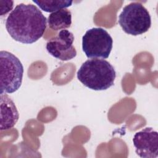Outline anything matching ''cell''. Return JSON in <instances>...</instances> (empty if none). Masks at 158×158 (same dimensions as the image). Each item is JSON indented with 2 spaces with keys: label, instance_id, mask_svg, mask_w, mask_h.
I'll return each mask as SVG.
<instances>
[{
  "label": "cell",
  "instance_id": "obj_1",
  "mask_svg": "<svg viewBox=\"0 0 158 158\" xmlns=\"http://www.w3.org/2000/svg\"><path fill=\"white\" fill-rule=\"evenodd\" d=\"M47 19L41 11L31 4H19L6 21V28L15 41L31 44L41 38L46 28Z\"/></svg>",
  "mask_w": 158,
  "mask_h": 158
},
{
  "label": "cell",
  "instance_id": "obj_2",
  "mask_svg": "<svg viewBox=\"0 0 158 158\" xmlns=\"http://www.w3.org/2000/svg\"><path fill=\"white\" fill-rule=\"evenodd\" d=\"M78 80L87 88L96 90H106L114 85L116 72L107 60L93 58L85 61L77 72Z\"/></svg>",
  "mask_w": 158,
  "mask_h": 158
},
{
  "label": "cell",
  "instance_id": "obj_3",
  "mask_svg": "<svg viewBox=\"0 0 158 158\" xmlns=\"http://www.w3.org/2000/svg\"><path fill=\"white\" fill-rule=\"evenodd\" d=\"M118 22L126 33L134 36L147 32L151 26L149 12L138 2H131L124 7Z\"/></svg>",
  "mask_w": 158,
  "mask_h": 158
},
{
  "label": "cell",
  "instance_id": "obj_4",
  "mask_svg": "<svg viewBox=\"0 0 158 158\" xmlns=\"http://www.w3.org/2000/svg\"><path fill=\"white\" fill-rule=\"evenodd\" d=\"M0 84L1 94L13 93L21 86L23 75V67L20 60L13 54L0 52Z\"/></svg>",
  "mask_w": 158,
  "mask_h": 158
},
{
  "label": "cell",
  "instance_id": "obj_5",
  "mask_svg": "<svg viewBox=\"0 0 158 158\" xmlns=\"http://www.w3.org/2000/svg\"><path fill=\"white\" fill-rule=\"evenodd\" d=\"M113 46V40L102 28H93L82 37V49L88 58L109 57Z\"/></svg>",
  "mask_w": 158,
  "mask_h": 158
},
{
  "label": "cell",
  "instance_id": "obj_6",
  "mask_svg": "<svg viewBox=\"0 0 158 158\" xmlns=\"http://www.w3.org/2000/svg\"><path fill=\"white\" fill-rule=\"evenodd\" d=\"M74 36L67 30H60L57 35L49 40L46 46L48 52L63 61L72 59L77 56V51L73 46Z\"/></svg>",
  "mask_w": 158,
  "mask_h": 158
},
{
  "label": "cell",
  "instance_id": "obj_7",
  "mask_svg": "<svg viewBox=\"0 0 158 158\" xmlns=\"http://www.w3.org/2000/svg\"><path fill=\"white\" fill-rule=\"evenodd\" d=\"M136 154L142 158H156L158 156V133L151 127L136 132L133 138Z\"/></svg>",
  "mask_w": 158,
  "mask_h": 158
},
{
  "label": "cell",
  "instance_id": "obj_8",
  "mask_svg": "<svg viewBox=\"0 0 158 158\" xmlns=\"http://www.w3.org/2000/svg\"><path fill=\"white\" fill-rule=\"evenodd\" d=\"M1 130L12 128L17 122L19 114L13 101L6 94H1Z\"/></svg>",
  "mask_w": 158,
  "mask_h": 158
},
{
  "label": "cell",
  "instance_id": "obj_9",
  "mask_svg": "<svg viewBox=\"0 0 158 158\" xmlns=\"http://www.w3.org/2000/svg\"><path fill=\"white\" fill-rule=\"evenodd\" d=\"M48 23L49 27L52 30H65L69 28L72 24V14L67 9L52 12L48 17Z\"/></svg>",
  "mask_w": 158,
  "mask_h": 158
},
{
  "label": "cell",
  "instance_id": "obj_10",
  "mask_svg": "<svg viewBox=\"0 0 158 158\" xmlns=\"http://www.w3.org/2000/svg\"><path fill=\"white\" fill-rule=\"evenodd\" d=\"M41 9L46 12H54L57 10L66 9L72 6V1L67 0H33Z\"/></svg>",
  "mask_w": 158,
  "mask_h": 158
},
{
  "label": "cell",
  "instance_id": "obj_11",
  "mask_svg": "<svg viewBox=\"0 0 158 158\" xmlns=\"http://www.w3.org/2000/svg\"><path fill=\"white\" fill-rule=\"evenodd\" d=\"M14 6V2L12 1H0V10L1 15H6L9 11H10Z\"/></svg>",
  "mask_w": 158,
  "mask_h": 158
}]
</instances>
